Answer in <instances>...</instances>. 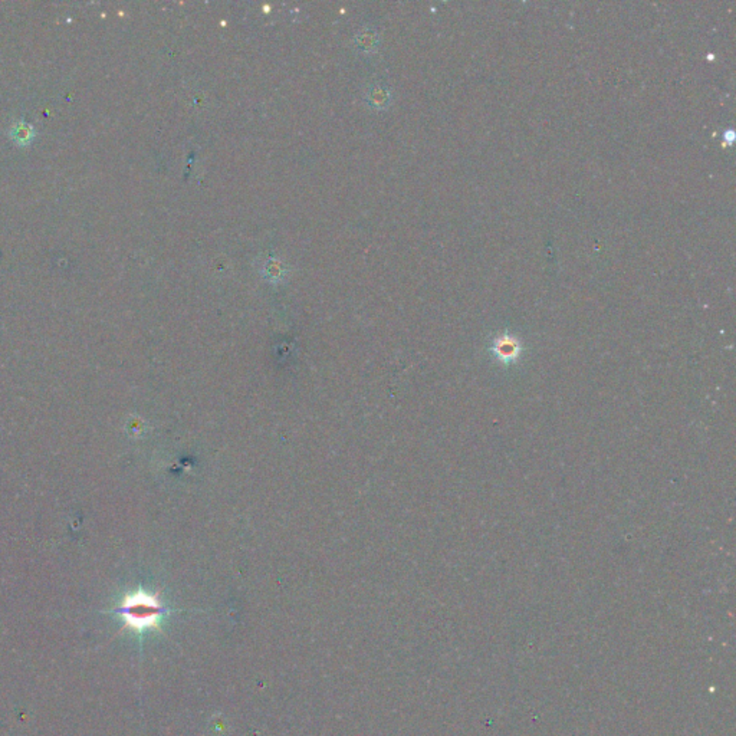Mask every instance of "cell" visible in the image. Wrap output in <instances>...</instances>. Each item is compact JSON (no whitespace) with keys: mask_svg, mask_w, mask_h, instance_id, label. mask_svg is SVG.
I'll return each instance as SVG.
<instances>
[{"mask_svg":"<svg viewBox=\"0 0 736 736\" xmlns=\"http://www.w3.org/2000/svg\"><path fill=\"white\" fill-rule=\"evenodd\" d=\"M354 48L361 54H372L379 48V35L372 28H364L354 38Z\"/></svg>","mask_w":736,"mask_h":736,"instance_id":"4","label":"cell"},{"mask_svg":"<svg viewBox=\"0 0 736 736\" xmlns=\"http://www.w3.org/2000/svg\"><path fill=\"white\" fill-rule=\"evenodd\" d=\"M262 275H264V277H266L269 282H281L286 275V271L277 259H268L264 266H262Z\"/></svg>","mask_w":736,"mask_h":736,"instance_id":"5","label":"cell"},{"mask_svg":"<svg viewBox=\"0 0 736 736\" xmlns=\"http://www.w3.org/2000/svg\"><path fill=\"white\" fill-rule=\"evenodd\" d=\"M114 613L121 616L125 627L141 633L149 629H158L161 618L169 610L157 594L138 590L127 594Z\"/></svg>","mask_w":736,"mask_h":736,"instance_id":"1","label":"cell"},{"mask_svg":"<svg viewBox=\"0 0 736 736\" xmlns=\"http://www.w3.org/2000/svg\"><path fill=\"white\" fill-rule=\"evenodd\" d=\"M9 138L18 147H29L36 138V128L25 120H16L9 127Z\"/></svg>","mask_w":736,"mask_h":736,"instance_id":"2","label":"cell"},{"mask_svg":"<svg viewBox=\"0 0 736 736\" xmlns=\"http://www.w3.org/2000/svg\"><path fill=\"white\" fill-rule=\"evenodd\" d=\"M364 101L375 109H384L391 103V92L383 84H372L364 94Z\"/></svg>","mask_w":736,"mask_h":736,"instance_id":"3","label":"cell"}]
</instances>
